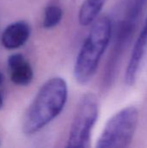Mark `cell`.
I'll return each mask as SVG.
<instances>
[{"label":"cell","mask_w":147,"mask_h":148,"mask_svg":"<svg viewBox=\"0 0 147 148\" xmlns=\"http://www.w3.org/2000/svg\"><path fill=\"white\" fill-rule=\"evenodd\" d=\"M63 12L60 6L56 4H49L44 11L42 25L45 29H52L57 26L62 19Z\"/></svg>","instance_id":"9c48e42d"},{"label":"cell","mask_w":147,"mask_h":148,"mask_svg":"<svg viewBox=\"0 0 147 148\" xmlns=\"http://www.w3.org/2000/svg\"><path fill=\"white\" fill-rule=\"evenodd\" d=\"M139 122V111L133 106L115 113L106 123L98 140V148H125L130 146Z\"/></svg>","instance_id":"3957f363"},{"label":"cell","mask_w":147,"mask_h":148,"mask_svg":"<svg viewBox=\"0 0 147 148\" xmlns=\"http://www.w3.org/2000/svg\"><path fill=\"white\" fill-rule=\"evenodd\" d=\"M106 0H84L79 10V23L82 26L93 24L101 11L102 10Z\"/></svg>","instance_id":"ba28073f"},{"label":"cell","mask_w":147,"mask_h":148,"mask_svg":"<svg viewBox=\"0 0 147 148\" xmlns=\"http://www.w3.org/2000/svg\"><path fill=\"white\" fill-rule=\"evenodd\" d=\"M147 54V17L145 21L144 26L136 40L133 46L130 60L128 62L126 73L125 82L128 86H132L135 83L139 72L141 68V64Z\"/></svg>","instance_id":"5b68a950"},{"label":"cell","mask_w":147,"mask_h":148,"mask_svg":"<svg viewBox=\"0 0 147 148\" xmlns=\"http://www.w3.org/2000/svg\"><path fill=\"white\" fill-rule=\"evenodd\" d=\"M3 82H4V76H3V73L0 71V109L3 106V90H2Z\"/></svg>","instance_id":"30bf717a"},{"label":"cell","mask_w":147,"mask_h":148,"mask_svg":"<svg viewBox=\"0 0 147 148\" xmlns=\"http://www.w3.org/2000/svg\"><path fill=\"white\" fill-rule=\"evenodd\" d=\"M31 33L29 24L25 21H16L8 25L2 33L1 42L7 49H16L23 46Z\"/></svg>","instance_id":"8992f818"},{"label":"cell","mask_w":147,"mask_h":148,"mask_svg":"<svg viewBox=\"0 0 147 148\" xmlns=\"http://www.w3.org/2000/svg\"><path fill=\"white\" fill-rule=\"evenodd\" d=\"M139 1H140V3H141L143 5H145V6L147 4V0H139Z\"/></svg>","instance_id":"8fae6325"},{"label":"cell","mask_w":147,"mask_h":148,"mask_svg":"<svg viewBox=\"0 0 147 148\" xmlns=\"http://www.w3.org/2000/svg\"><path fill=\"white\" fill-rule=\"evenodd\" d=\"M113 33V21L109 16L96 19L77 55L74 75L80 84H86L95 75L101 57L107 49Z\"/></svg>","instance_id":"7a4b0ae2"},{"label":"cell","mask_w":147,"mask_h":148,"mask_svg":"<svg viewBox=\"0 0 147 148\" xmlns=\"http://www.w3.org/2000/svg\"><path fill=\"white\" fill-rule=\"evenodd\" d=\"M99 116V101L95 95L87 93L75 114L67 141V147L87 148L90 146L93 128Z\"/></svg>","instance_id":"277c9868"},{"label":"cell","mask_w":147,"mask_h":148,"mask_svg":"<svg viewBox=\"0 0 147 148\" xmlns=\"http://www.w3.org/2000/svg\"><path fill=\"white\" fill-rule=\"evenodd\" d=\"M68 100V84L62 77L49 79L38 90L23 120V132L31 135L55 120Z\"/></svg>","instance_id":"6da1fadb"},{"label":"cell","mask_w":147,"mask_h":148,"mask_svg":"<svg viewBox=\"0 0 147 148\" xmlns=\"http://www.w3.org/2000/svg\"><path fill=\"white\" fill-rule=\"evenodd\" d=\"M7 63L10 72V80L14 84L27 86L32 82L34 77L32 67L22 54H12L9 56Z\"/></svg>","instance_id":"52a82bcc"}]
</instances>
